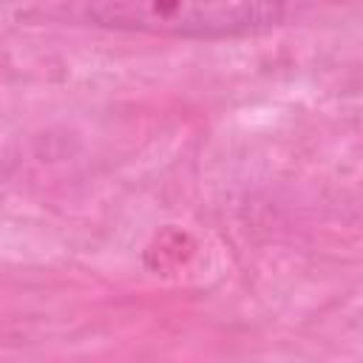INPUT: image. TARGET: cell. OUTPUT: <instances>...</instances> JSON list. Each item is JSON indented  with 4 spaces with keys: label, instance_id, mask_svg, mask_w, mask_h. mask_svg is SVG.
I'll use <instances>...</instances> for the list:
<instances>
[{
    "label": "cell",
    "instance_id": "6da1fadb",
    "mask_svg": "<svg viewBox=\"0 0 363 363\" xmlns=\"http://www.w3.org/2000/svg\"><path fill=\"white\" fill-rule=\"evenodd\" d=\"M278 3H187V0H102L85 17L105 28L170 37H235L272 28L284 17Z\"/></svg>",
    "mask_w": 363,
    "mask_h": 363
}]
</instances>
